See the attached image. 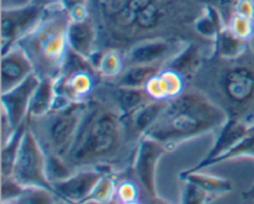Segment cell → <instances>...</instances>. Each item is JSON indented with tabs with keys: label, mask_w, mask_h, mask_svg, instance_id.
Instances as JSON below:
<instances>
[{
	"label": "cell",
	"mask_w": 254,
	"mask_h": 204,
	"mask_svg": "<svg viewBox=\"0 0 254 204\" xmlns=\"http://www.w3.org/2000/svg\"><path fill=\"white\" fill-rule=\"evenodd\" d=\"M141 138L131 128L129 119L117 109L91 99L73 146L64 161L73 172L87 167L114 172L126 158L134 157Z\"/></svg>",
	"instance_id": "1"
},
{
	"label": "cell",
	"mask_w": 254,
	"mask_h": 204,
	"mask_svg": "<svg viewBox=\"0 0 254 204\" xmlns=\"http://www.w3.org/2000/svg\"><path fill=\"white\" fill-rule=\"evenodd\" d=\"M188 88L205 94L231 119L254 125V49L236 58L207 57Z\"/></svg>",
	"instance_id": "2"
},
{
	"label": "cell",
	"mask_w": 254,
	"mask_h": 204,
	"mask_svg": "<svg viewBox=\"0 0 254 204\" xmlns=\"http://www.w3.org/2000/svg\"><path fill=\"white\" fill-rule=\"evenodd\" d=\"M108 36L126 44L127 49L154 37H178L174 26L186 21V10L192 0H104ZM198 16L195 14H186ZM181 39V37H180ZM126 49V50H127ZM124 50V51H126Z\"/></svg>",
	"instance_id": "3"
},
{
	"label": "cell",
	"mask_w": 254,
	"mask_h": 204,
	"mask_svg": "<svg viewBox=\"0 0 254 204\" xmlns=\"http://www.w3.org/2000/svg\"><path fill=\"white\" fill-rule=\"evenodd\" d=\"M227 119L225 111L205 94L186 88L181 96L168 102L160 118L144 136L155 139L171 151L185 141L217 131Z\"/></svg>",
	"instance_id": "4"
},
{
	"label": "cell",
	"mask_w": 254,
	"mask_h": 204,
	"mask_svg": "<svg viewBox=\"0 0 254 204\" xmlns=\"http://www.w3.org/2000/svg\"><path fill=\"white\" fill-rule=\"evenodd\" d=\"M68 22L69 14L57 2L47 4L41 20L17 41L40 78L56 79L61 73L68 52Z\"/></svg>",
	"instance_id": "5"
},
{
	"label": "cell",
	"mask_w": 254,
	"mask_h": 204,
	"mask_svg": "<svg viewBox=\"0 0 254 204\" xmlns=\"http://www.w3.org/2000/svg\"><path fill=\"white\" fill-rule=\"evenodd\" d=\"M87 103L52 109L46 115L27 118V128L41 145L45 155L66 160L86 114Z\"/></svg>",
	"instance_id": "6"
},
{
	"label": "cell",
	"mask_w": 254,
	"mask_h": 204,
	"mask_svg": "<svg viewBox=\"0 0 254 204\" xmlns=\"http://www.w3.org/2000/svg\"><path fill=\"white\" fill-rule=\"evenodd\" d=\"M101 81L102 78L91 61L68 49L61 73L56 78V102L54 109L69 104L87 103L92 99Z\"/></svg>",
	"instance_id": "7"
},
{
	"label": "cell",
	"mask_w": 254,
	"mask_h": 204,
	"mask_svg": "<svg viewBox=\"0 0 254 204\" xmlns=\"http://www.w3.org/2000/svg\"><path fill=\"white\" fill-rule=\"evenodd\" d=\"M11 176L22 187H42L54 191L47 175L45 151L29 128L25 130Z\"/></svg>",
	"instance_id": "8"
},
{
	"label": "cell",
	"mask_w": 254,
	"mask_h": 204,
	"mask_svg": "<svg viewBox=\"0 0 254 204\" xmlns=\"http://www.w3.org/2000/svg\"><path fill=\"white\" fill-rule=\"evenodd\" d=\"M188 42V40L180 37H154L143 40L123 51L124 62L126 66L150 64L166 67Z\"/></svg>",
	"instance_id": "9"
},
{
	"label": "cell",
	"mask_w": 254,
	"mask_h": 204,
	"mask_svg": "<svg viewBox=\"0 0 254 204\" xmlns=\"http://www.w3.org/2000/svg\"><path fill=\"white\" fill-rule=\"evenodd\" d=\"M46 5L45 2L35 1L26 6L1 9V54L15 46L17 41L41 20L46 11Z\"/></svg>",
	"instance_id": "10"
},
{
	"label": "cell",
	"mask_w": 254,
	"mask_h": 204,
	"mask_svg": "<svg viewBox=\"0 0 254 204\" xmlns=\"http://www.w3.org/2000/svg\"><path fill=\"white\" fill-rule=\"evenodd\" d=\"M169 153V149L155 139L143 136L140 139L134 155L131 168L138 178L139 185L146 192L150 200L158 197L156 193V166L164 153Z\"/></svg>",
	"instance_id": "11"
},
{
	"label": "cell",
	"mask_w": 254,
	"mask_h": 204,
	"mask_svg": "<svg viewBox=\"0 0 254 204\" xmlns=\"http://www.w3.org/2000/svg\"><path fill=\"white\" fill-rule=\"evenodd\" d=\"M112 171L97 167L79 168L64 180L52 182L55 193L66 203L86 202L101 178Z\"/></svg>",
	"instance_id": "12"
},
{
	"label": "cell",
	"mask_w": 254,
	"mask_h": 204,
	"mask_svg": "<svg viewBox=\"0 0 254 204\" xmlns=\"http://www.w3.org/2000/svg\"><path fill=\"white\" fill-rule=\"evenodd\" d=\"M67 44L71 51L89 61H92L93 57L101 51L98 24L92 12L82 19L69 17L67 26Z\"/></svg>",
	"instance_id": "13"
},
{
	"label": "cell",
	"mask_w": 254,
	"mask_h": 204,
	"mask_svg": "<svg viewBox=\"0 0 254 204\" xmlns=\"http://www.w3.org/2000/svg\"><path fill=\"white\" fill-rule=\"evenodd\" d=\"M253 126L254 125H250V124L245 123V121L228 118L227 121L216 131L217 136H216L215 143H213L212 148L208 151L207 155L197 165L193 166L192 168H189L188 171H190V172H197V171H202L203 168L211 167L212 163L218 157H221L226 153H228L245 136H247L248 133L252 130Z\"/></svg>",
	"instance_id": "14"
},
{
	"label": "cell",
	"mask_w": 254,
	"mask_h": 204,
	"mask_svg": "<svg viewBox=\"0 0 254 204\" xmlns=\"http://www.w3.org/2000/svg\"><path fill=\"white\" fill-rule=\"evenodd\" d=\"M39 83L40 77L34 73L11 91L1 93V109L7 114L15 128H19L27 120L31 98Z\"/></svg>",
	"instance_id": "15"
},
{
	"label": "cell",
	"mask_w": 254,
	"mask_h": 204,
	"mask_svg": "<svg viewBox=\"0 0 254 204\" xmlns=\"http://www.w3.org/2000/svg\"><path fill=\"white\" fill-rule=\"evenodd\" d=\"M34 67L24 50L15 45L1 54V82L0 93L11 91L34 74Z\"/></svg>",
	"instance_id": "16"
},
{
	"label": "cell",
	"mask_w": 254,
	"mask_h": 204,
	"mask_svg": "<svg viewBox=\"0 0 254 204\" xmlns=\"http://www.w3.org/2000/svg\"><path fill=\"white\" fill-rule=\"evenodd\" d=\"M188 88L185 78L174 69L164 67L153 78L149 79L144 91L151 101L169 102L178 98Z\"/></svg>",
	"instance_id": "17"
},
{
	"label": "cell",
	"mask_w": 254,
	"mask_h": 204,
	"mask_svg": "<svg viewBox=\"0 0 254 204\" xmlns=\"http://www.w3.org/2000/svg\"><path fill=\"white\" fill-rule=\"evenodd\" d=\"M211 52H206L205 47L197 41H189L186 46L169 62L166 67L174 69L185 78L186 83H190L196 74L200 72L206 58L211 56Z\"/></svg>",
	"instance_id": "18"
},
{
	"label": "cell",
	"mask_w": 254,
	"mask_h": 204,
	"mask_svg": "<svg viewBox=\"0 0 254 204\" xmlns=\"http://www.w3.org/2000/svg\"><path fill=\"white\" fill-rule=\"evenodd\" d=\"M91 62L102 81H112L117 78L126 68L123 51L112 47L101 49Z\"/></svg>",
	"instance_id": "19"
},
{
	"label": "cell",
	"mask_w": 254,
	"mask_h": 204,
	"mask_svg": "<svg viewBox=\"0 0 254 204\" xmlns=\"http://www.w3.org/2000/svg\"><path fill=\"white\" fill-rule=\"evenodd\" d=\"M56 102V79L40 78V83L31 98L27 118L46 115L54 109Z\"/></svg>",
	"instance_id": "20"
},
{
	"label": "cell",
	"mask_w": 254,
	"mask_h": 204,
	"mask_svg": "<svg viewBox=\"0 0 254 204\" xmlns=\"http://www.w3.org/2000/svg\"><path fill=\"white\" fill-rule=\"evenodd\" d=\"M160 66H150V64H130L126 66L117 78L112 79V83L127 88H144L149 79L153 78L156 73L163 69Z\"/></svg>",
	"instance_id": "21"
},
{
	"label": "cell",
	"mask_w": 254,
	"mask_h": 204,
	"mask_svg": "<svg viewBox=\"0 0 254 204\" xmlns=\"http://www.w3.org/2000/svg\"><path fill=\"white\" fill-rule=\"evenodd\" d=\"M180 180L183 182H191L193 185L198 186L206 191L207 193L212 195L213 197H220V196L227 195L232 192L233 185L230 180L223 177H217V176H211L202 173L201 171L197 172H190V171H184L180 173Z\"/></svg>",
	"instance_id": "22"
},
{
	"label": "cell",
	"mask_w": 254,
	"mask_h": 204,
	"mask_svg": "<svg viewBox=\"0 0 254 204\" xmlns=\"http://www.w3.org/2000/svg\"><path fill=\"white\" fill-rule=\"evenodd\" d=\"M250 46V42L236 36L230 27L226 26L218 32L213 42V56L221 58H236L241 56Z\"/></svg>",
	"instance_id": "23"
},
{
	"label": "cell",
	"mask_w": 254,
	"mask_h": 204,
	"mask_svg": "<svg viewBox=\"0 0 254 204\" xmlns=\"http://www.w3.org/2000/svg\"><path fill=\"white\" fill-rule=\"evenodd\" d=\"M168 102H158L151 101L144 106H141L138 111L133 114L129 118V123H130L131 128L134 129L139 136H144L146 131L156 123L163 111L165 110Z\"/></svg>",
	"instance_id": "24"
},
{
	"label": "cell",
	"mask_w": 254,
	"mask_h": 204,
	"mask_svg": "<svg viewBox=\"0 0 254 204\" xmlns=\"http://www.w3.org/2000/svg\"><path fill=\"white\" fill-rule=\"evenodd\" d=\"M26 128L27 120L22 123L10 136L9 140L1 145V177H10L12 175L17 153H19Z\"/></svg>",
	"instance_id": "25"
},
{
	"label": "cell",
	"mask_w": 254,
	"mask_h": 204,
	"mask_svg": "<svg viewBox=\"0 0 254 204\" xmlns=\"http://www.w3.org/2000/svg\"><path fill=\"white\" fill-rule=\"evenodd\" d=\"M117 186H118V178L114 175V172H107L93 192L91 193L89 198L87 201H92L99 204H114L116 202L117 195Z\"/></svg>",
	"instance_id": "26"
},
{
	"label": "cell",
	"mask_w": 254,
	"mask_h": 204,
	"mask_svg": "<svg viewBox=\"0 0 254 204\" xmlns=\"http://www.w3.org/2000/svg\"><path fill=\"white\" fill-rule=\"evenodd\" d=\"M60 197L47 188L24 187L19 197L14 201L15 204H57Z\"/></svg>",
	"instance_id": "27"
},
{
	"label": "cell",
	"mask_w": 254,
	"mask_h": 204,
	"mask_svg": "<svg viewBox=\"0 0 254 204\" xmlns=\"http://www.w3.org/2000/svg\"><path fill=\"white\" fill-rule=\"evenodd\" d=\"M215 198L216 197L203 191L198 186L191 182H184L180 204H208Z\"/></svg>",
	"instance_id": "28"
},
{
	"label": "cell",
	"mask_w": 254,
	"mask_h": 204,
	"mask_svg": "<svg viewBox=\"0 0 254 204\" xmlns=\"http://www.w3.org/2000/svg\"><path fill=\"white\" fill-rule=\"evenodd\" d=\"M231 31L240 39L250 42L254 35V20L235 14L227 25Z\"/></svg>",
	"instance_id": "29"
},
{
	"label": "cell",
	"mask_w": 254,
	"mask_h": 204,
	"mask_svg": "<svg viewBox=\"0 0 254 204\" xmlns=\"http://www.w3.org/2000/svg\"><path fill=\"white\" fill-rule=\"evenodd\" d=\"M138 197L139 187L136 183H134L131 180H118L116 202L114 203L134 202V201H138Z\"/></svg>",
	"instance_id": "30"
},
{
	"label": "cell",
	"mask_w": 254,
	"mask_h": 204,
	"mask_svg": "<svg viewBox=\"0 0 254 204\" xmlns=\"http://www.w3.org/2000/svg\"><path fill=\"white\" fill-rule=\"evenodd\" d=\"M22 190H24V187L20 183H17L12 176L1 177V202L15 201L19 197Z\"/></svg>",
	"instance_id": "31"
},
{
	"label": "cell",
	"mask_w": 254,
	"mask_h": 204,
	"mask_svg": "<svg viewBox=\"0 0 254 204\" xmlns=\"http://www.w3.org/2000/svg\"><path fill=\"white\" fill-rule=\"evenodd\" d=\"M235 14L254 20V2L253 0H238L236 4Z\"/></svg>",
	"instance_id": "32"
},
{
	"label": "cell",
	"mask_w": 254,
	"mask_h": 204,
	"mask_svg": "<svg viewBox=\"0 0 254 204\" xmlns=\"http://www.w3.org/2000/svg\"><path fill=\"white\" fill-rule=\"evenodd\" d=\"M57 4L69 14V12L81 9V7H88L89 0H59Z\"/></svg>",
	"instance_id": "33"
},
{
	"label": "cell",
	"mask_w": 254,
	"mask_h": 204,
	"mask_svg": "<svg viewBox=\"0 0 254 204\" xmlns=\"http://www.w3.org/2000/svg\"><path fill=\"white\" fill-rule=\"evenodd\" d=\"M36 0H1V9H14V7L26 6Z\"/></svg>",
	"instance_id": "34"
},
{
	"label": "cell",
	"mask_w": 254,
	"mask_h": 204,
	"mask_svg": "<svg viewBox=\"0 0 254 204\" xmlns=\"http://www.w3.org/2000/svg\"><path fill=\"white\" fill-rule=\"evenodd\" d=\"M151 204H169V203L166 202V201H164L163 198H160V197H156L155 200H153V201H151Z\"/></svg>",
	"instance_id": "35"
},
{
	"label": "cell",
	"mask_w": 254,
	"mask_h": 204,
	"mask_svg": "<svg viewBox=\"0 0 254 204\" xmlns=\"http://www.w3.org/2000/svg\"><path fill=\"white\" fill-rule=\"evenodd\" d=\"M66 204H99V203L92 202V201H86V202H82V203H66Z\"/></svg>",
	"instance_id": "36"
},
{
	"label": "cell",
	"mask_w": 254,
	"mask_h": 204,
	"mask_svg": "<svg viewBox=\"0 0 254 204\" xmlns=\"http://www.w3.org/2000/svg\"><path fill=\"white\" fill-rule=\"evenodd\" d=\"M114 204H143L139 201H134V202H124V203H114Z\"/></svg>",
	"instance_id": "37"
},
{
	"label": "cell",
	"mask_w": 254,
	"mask_h": 204,
	"mask_svg": "<svg viewBox=\"0 0 254 204\" xmlns=\"http://www.w3.org/2000/svg\"><path fill=\"white\" fill-rule=\"evenodd\" d=\"M57 1H59V0H45L46 4H52V2H57Z\"/></svg>",
	"instance_id": "38"
},
{
	"label": "cell",
	"mask_w": 254,
	"mask_h": 204,
	"mask_svg": "<svg viewBox=\"0 0 254 204\" xmlns=\"http://www.w3.org/2000/svg\"><path fill=\"white\" fill-rule=\"evenodd\" d=\"M250 45H251V47H252V49H254V35H253L252 40L250 41Z\"/></svg>",
	"instance_id": "39"
},
{
	"label": "cell",
	"mask_w": 254,
	"mask_h": 204,
	"mask_svg": "<svg viewBox=\"0 0 254 204\" xmlns=\"http://www.w3.org/2000/svg\"><path fill=\"white\" fill-rule=\"evenodd\" d=\"M247 204H254V197H250V201H248Z\"/></svg>",
	"instance_id": "40"
},
{
	"label": "cell",
	"mask_w": 254,
	"mask_h": 204,
	"mask_svg": "<svg viewBox=\"0 0 254 204\" xmlns=\"http://www.w3.org/2000/svg\"><path fill=\"white\" fill-rule=\"evenodd\" d=\"M1 204H15L14 201H9V202H1Z\"/></svg>",
	"instance_id": "41"
},
{
	"label": "cell",
	"mask_w": 254,
	"mask_h": 204,
	"mask_svg": "<svg viewBox=\"0 0 254 204\" xmlns=\"http://www.w3.org/2000/svg\"><path fill=\"white\" fill-rule=\"evenodd\" d=\"M57 204H66V202H64V201H60V202Z\"/></svg>",
	"instance_id": "42"
},
{
	"label": "cell",
	"mask_w": 254,
	"mask_h": 204,
	"mask_svg": "<svg viewBox=\"0 0 254 204\" xmlns=\"http://www.w3.org/2000/svg\"><path fill=\"white\" fill-rule=\"evenodd\" d=\"M254 193V192H253ZM253 193H251V195H253ZM247 196H250V195H247Z\"/></svg>",
	"instance_id": "43"
},
{
	"label": "cell",
	"mask_w": 254,
	"mask_h": 204,
	"mask_svg": "<svg viewBox=\"0 0 254 204\" xmlns=\"http://www.w3.org/2000/svg\"><path fill=\"white\" fill-rule=\"evenodd\" d=\"M253 2H254V0H253Z\"/></svg>",
	"instance_id": "44"
}]
</instances>
